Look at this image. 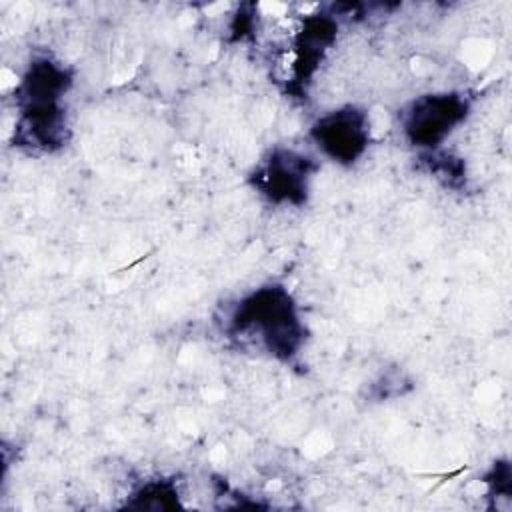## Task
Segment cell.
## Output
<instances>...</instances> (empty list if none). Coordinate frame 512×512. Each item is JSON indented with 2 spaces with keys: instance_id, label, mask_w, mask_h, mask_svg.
I'll list each match as a JSON object with an SVG mask.
<instances>
[{
  "instance_id": "5",
  "label": "cell",
  "mask_w": 512,
  "mask_h": 512,
  "mask_svg": "<svg viewBox=\"0 0 512 512\" xmlns=\"http://www.w3.org/2000/svg\"><path fill=\"white\" fill-rule=\"evenodd\" d=\"M308 136L318 152L340 166L356 164L370 146L368 112L356 104H344L320 114Z\"/></svg>"
},
{
  "instance_id": "4",
  "label": "cell",
  "mask_w": 512,
  "mask_h": 512,
  "mask_svg": "<svg viewBox=\"0 0 512 512\" xmlns=\"http://www.w3.org/2000/svg\"><path fill=\"white\" fill-rule=\"evenodd\" d=\"M318 162L294 148L276 146L250 174L252 188L274 206H304Z\"/></svg>"
},
{
  "instance_id": "6",
  "label": "cell",
  "mask_w": 512,
  "mask_h": 512,
  "mask_svg": "<svg viewBox=\"0 0 512 512\" xmlns=\"http://www.w3.org/2000/svg\"><path fill=\"white\" fill-rule=\"evenodd\" d=\"M338 20L334 12L310 14L302 20V26L294 38V60L290 74V90L302 94L306 84L312 80L318 64L322 62L328 48L336 42Z\"/></svg>"
},
{
  "instance_id": "3",
  "label": "cell",
  "mask_w": 512,
  "mask_h": 512,
  "mask_svg": "<svg viewBox=\"0 0 512 512\" xmlns=\"http://www.w3.org/2000/svg\"><path fill=\"white\" fill-rule=\"evenodd\" d=\"M470 114L464 92H428L410 100L400 112L404 140L416 150L434 152Z\"/></svg>"
},
{
  "instance_id": "2",
  "label": "cell",
  "mask_w": 512,
  "mask_h": 512,
  "mask_svg": "<svg viewBox=\"0 0 512 512\" xmlns=\"http://www.w3.org/2000/svg\"><path fill=\"white\" fill-rule=\"evenodd\" d=\"M72 70L50 54L32 56L14 88V144L30 152H56L68 142L66 94Z\"/></svg>"
},
{
  "instance_id": "7",
  "label": "cell",
  "mask_w": 512,
  "mask_h": 512,
  "mask_svg": "<svg viewBox=\"0 0 512 512\" xmlns=\"http://www.w3.org/2000/svg\"><path fill=\"white\" fill-rule=\"evenodd\" d=\"M178 488L172 480L156 478V480H144L128 498L126 508L132 510H172L180 506L178 500Z\"/></svg>"
},
{
  "instance_id": "1",
  "label": "cell",
  "mask_w": 512,
  "mask_h": 512,
  "mask_svg": "<svg viewBox=\"0 0 512 512\" xmlns=\"http://www.w3.org/2000/svg\"><path fill=\"white\" fill-rule=\"evenodd\" d=\"M222 334L282 364H294L306 344V324L298 302L284 284L272 282L252 288L230 304Z\"/></svg>"
},
{
  "instance_id": "8",
  "label": "cell",
  "mask_w": 512,
  "mask_h": 512,
  "mask_svg": "<svg viewBox=\"0 0 512 512\" xmlns=\"http://www.w3.org/2000/svg\"><path fill=\"white\" fill-rule=\"evenodd\" d=\"M254 14H244V10L240 8V12L234 16L232 22V32H234V40H244L246 36L252 34L254 28Z\"/></svg>"
}]
</instances>
